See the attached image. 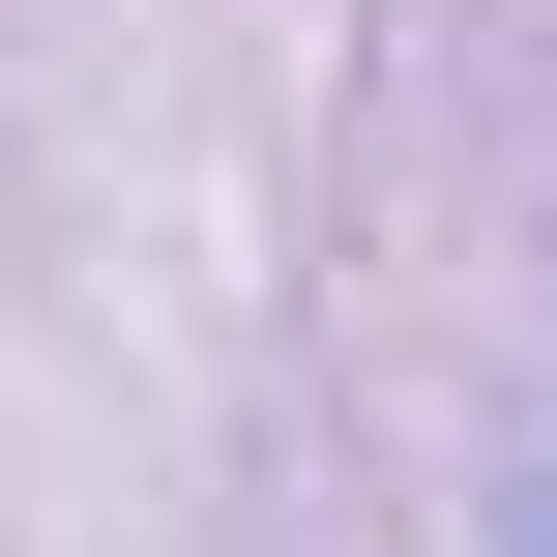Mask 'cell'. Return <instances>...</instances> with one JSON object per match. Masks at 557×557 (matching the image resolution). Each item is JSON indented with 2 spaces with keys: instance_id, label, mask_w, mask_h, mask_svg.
<instances>
[{
  "instance_id": "cell-1",
  "label": "cell",
  "mask_w": 557,
  "mask_h": 557,
  "mask_svg": "<svg viewBox=\"0 0 557 557\" xmlns=\"http://www.w3.org/2000/svg\"><path fill=\"white\" fill-rule=\"evenodd\" d=\"M529 557H557V529H529Z\"/></svg>"
}]
</instances>
